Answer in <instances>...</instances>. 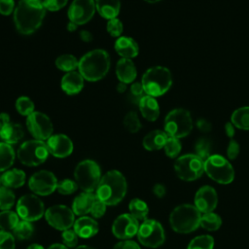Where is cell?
Segmentation results:
<instances>
[{
  "mask_svg": "<svg viewBox=\"0 0 249 249\" xmlns=\"http://www.w3.org/2000/svg\"><path fill=\"white\" fill-rule=\"evenodd\" d=\"M45 15L42 0H19L14 11L16 29L22 35H30L39 29Z\"/></svg>",
  "mask_w": 249,
  "mask_h": 249,
  "instance_id": "6da1fadb",
  "label": "cell"
},
{
  "mask_svg": "<svg viewBox=\"0 0 249 249\" xmlns=\"http://www.w3.org/2000/svg\"><path fill=\"white\" fill-rule=\"evenodd\" d=\"M126 190L124 176L118 170H110L101 177L95 195L106 205H116L124 199Z\"/></svg>",
  "mask_w": 249,
  "mask_h": 249,
  "instance_id": "7a4b0ae2",
  "label": "cell"
},
{
  "mask_svg": "<svg viewBox=\"0 0 249 249\" xmlns=\"http://www.w3.org/2000/svg\"><path fill=\"white\" fill-rule=\"evenodd\" d=\"M111 65L109 53L102 49L92 50L84 54L79 60L78 71L89 82H97L103 79Z\"/></svg>",
  "mask_w": 249,
  "mask_h": 249,
  "instance_id": "3957f363",
  "label": "cell"
},
{
  "mask_svg": "<svg viewBox=\"0 0 249 249\" xmlns=\"http://www.w3.org/2000/svg\"><path fill=\"white\" fill-rule=\"evenodd\" d=\"M144 92L158 97L164 94L172 85V76L166 67L154 66L145 71L141 80Z\"/></svg>",
  "mask_w": 249,
  "mask_h": 249,
  "instance_id": "277c9868",
  "label": "cell"
},
{
  "mask_svg": "<svg viewBox=\"0 0 249 249\" xmlns=\"http://www.w3.org/2000/svg\"><path fill=\"white\" fill-rule=\"evenodd\" d=\"M201 213L195 205L181 204L175 207L169 216V224L179 233H190L200 225Z\"/></svg>",
  "mask_w": 249,
  "mask_h": 249,
  "instance_id": "5b68a950",
  "label": "cell"
},
{
  "mask_svg": "<svg viewBox=\"0 0 249 249\" xmlns=\"http://www.w3.org/2000/svg\"><path fill=\"white\" fill-rule=\"evenodd\" d=\"M74 178L78 187L84 192L93 193L101 179L100 167L92 160H82L75 167Z\"/></svg>",
  "mask_w": 249,
  "mask_h": 249,
  "instance_id": "8992f818",
  "label": "cell"
},
{
  "mask_svg": "<svg viewBox=\"0 0 249 249\" xmlns=\"http://www.w3.org/2000/svg\"><path fill=\"white\" fill-rule=\"evenodd\" d=\"M193 120L189 111L177 108L170 111L164 119V131L168 136L183 138L191 133Z\"/></svg>",
  "mask_w": 249,
  "mask_h": 249,
  "instance_id": "52a82bcc",
  "label": "cell"
},
{
  "mask_svg": "<svg viewBox=\"0 0 249 249\" xmlns=\"http://www.w3.org/2000/svg\"><path fill=\"white\" fill-rule=\"evenodd\" d=\"M204 172L212 180L220 184H230L234 179L232 165L221 155H210L204 160Z\"/></svg>",
  "mask_w": 249,
  "mask_h": 249,
  "instance_id": "ba28073f",
  "label": "cell"
},
{
  "mask_svg": "<svg viewBox=\"0 0 249 249\" xmlns=\"http://www.w3.org/2000/svg\"><path fill=\"white\" fill-rule=\"evenodd\" d=\"M50 152L47 144L42 140H27L18 149L17 156L19 161L27 166H37L43 163Z\"/></svg>",
  "mask_w": 249,
  "mask_h": 249,
  "instance_id": "9c48e42d",
  "label": "cell"
},
{
  "mask_svg": "<svg viewBox=\"0 0 249 249\" xmlns=\"http://www.w3.org/2000/svg\"><path fill=\"white\" fill-rule=\"evenodd\" d=\"M174 169L181 180L194 181L204 172V160L196 154H187L175 160Z\"/></svg>",
  "mask_w": 249,
  "mask_h": 249,
  "instance_id": "30bf717a",
  "label": "cell"
},
{
  "mask_svg": "<svg viewBox=\"0 0 249 249\" xmlns=\"http://www.w3.org/2000/svg\"><path fill=\"white\" fill-rule=\"evenodd\" d=\"M137 237L142 245L157 248L164 242L165 234L160 223L153 219H146L139 226Z\"/></svg>",
  "mask_w": 249,
  "mask_h": 249,
  "instance_id": "8fae6325",
  "label": "cell"
},
{
  "mask_svg": "<svg viewBox=\"0 0 249 249\" xmlns=\"http://www.w3.org/2000/svg\"><path fill=\"white\" fill-rule=\"evenodd\" d=\"M17 213L22 220L33 222L43 217L45 214V206L37 196L27 194L18 200Z\"/></svg>",
  "mask_w": 249,
  "mask_h": 249,
  "instance_id": "7c38bea8",
  "label": "cell"
},
{
  "mask_svg": "<svg viewBox=\"0 0 249 249\" xmlns=\"http://www.w3.org/2000/svg\"><path fill=\"white\" fill-rule=\"evenodd\" d=\"M47 222L58 231L69 230L75 223L74 212L65 205H53L45 211Z\"/></svg>",
  "mask_w": 249,
  "mask_h": 249,
  "instance_id": "4fadbf2b",
  "label": "cell"
},
{
  "mask_svg": "<svg viewBox=\"0 0 249 249\" xmlns=\"http://www.w3.org/2000/svg\"><path fill=\"white\" fill-rule=\"evenodd\" d=\"M27 129L30 134L37 140H48L53 135V123L51 119L44 113L34 111L27 117Z\"/></svg>",
  "mask_w": 249,
  "mask_h": 249,
  "instance_id": "5bb4252c",
  "label": "cell"
},
{
  "mask_svg": "<svg viewBox=\"0 0 249 249\" xmlns=\"http://www.w3.org/2000/svg\"><path fill=\"white\" fill-rule=\"evenodd\" d=\"M28 186L35 195L49 196L56 190L57 180L53 172L39 170L29 178Z\"/></svg>",
  "mask_w": 249,
  "mask_h": 249,
  "instance_id": "9a60e30c",
  "label": "cell"
},
{
  "mask_svg": "<svg viewBox=\"0 0 249 249\" xmlns=\"http://www.w3.org/2000/svg\"><path fill=\"white\" fill-rule=\"evenodd\" d=\"M95 11L94 0H73L68 8L67 16L69 21L83 25L92 18Z\"/></svg>",
  "mask_w": 249,
  "mask_h": 249,
  "instance_id": "2e32d148",
  "label": "cell"
},
{
  "mask_svg": "<svg viewBox=\"0 0 249 249\" xmlns=\"http://www.w3.org/2000/svg\"><path fill=\"white\" fill-rule=\"evenodd\" d=\"M139 230L138 220L130 213L118 216L112 225L113 234L123 240L129 239L137 234Z\"/></svg>",
  "mask_w": 249,
  "mask_h": 249,
  "instance_id": "e0dca14e",
  "label": "cell"
},
{
  "mask_svg": "<svg viewBox=\"0 0 249 249\" xmlns=\"http://www.w3.org/2000/svg\"><path fill=\"white\" fill-rule=\"evenodd\" d=\"M218 204V195L211 186H203L197 190L195 196V206L200 213L212 212Z\"/></svg>",
  "mask_w": 249,
  "mask_h": 249,
  "instance_id": "ac0fdd59",
  "label": "cell"
},
{
  "mask_svg": "<svg viewBox=\"0 0 249 249\" xmlns=\"http://www.w3.org/2000/svg\"><path fill=\"white\" fill-rule=\"evenodd\" d=\"M49 152L55 158H66L73 152V142L65 134H53L46 142Z\"/></svg>",
  "mask_w": 249,
  "mask_h": 249,
  "instance_id": "d6986e66",
  "label": "cell"
},
{
  "mask_svg": "<svg viewBox=\"0 0 249 249\" xmlns=\"http://www.w3.org/2000/svg\"><path fill=\"white\" fill-rule=\"evenodd\" d=\"M84 81L85 79L79 71H72L63 75L60 81V87L66 94L74 95L83 89Z\"/></svg>",
  "mask_w": 249,
  "mask_h": 249,
  "instance_id": "ffe728a7",
  "label": "cell"
},
{
  "mask_svg": "<svg viewBox=\"0 0 249 249\" xmlns=\"http://www.w3.org/2000/svg\"><path fill=\"white\" fill-rule=\"evenodd\" d=\"M114 48L116 53L122 58L131 59L137 56L139 53V47L137 42L134 39L126 36L119 37L115 42Z\"/></svg>",
  "mask_w": 249,
  "mask_h": 249,
  "instance_id": "44dd1931",
  "label": "cell"
},
{
  "mask_svg": "<svg viewBox=\"0 0 249 249\" xmlns=\"http://www.w3.org/2000/svg\"><path fill=\"white\" fill-rule=\"evenodd\" d=\"M116 75L119 82L132 84L137 76V70L134 62L128 58H121L116 64Z\"/></svg>",
  "mask_w": 249,
  "mask_h": 249,
  "instance_id": "7402d4cb",
  "label": "cell"
},
{
  "mask_svg": "<svg viewBox=\"0 0 249 249\" xmlns=\"http://www.w3.org/2000/svg\"><path fill=\"white\" fill-rule=\"evenodd\" d=\"M24 131L19 124L8 121L0 126V138L8 144H16L22 139Z\"/></svg>",
  "mask_w": 249,
  "mask_h": 249,
  "instance_id": "603a6c76",
  "label": "cell"
},
{
  "mask_svg": "<svg viewBox=\"0 0 249 249\" xmlns=\"http://www.w3.org/2000/svg\"><path fill=\"white\" fill-rule=\"evenodd\" d=\"M73 227L75 232L82 238H89L95 235L98 231L97 222L93 218H89L88 216H81L78 218Z\"/></svg>",
  "mask_w": 249,
  "mask_h": 249,
  "instance_id": "cb8c5ba5",
  "label": "cell"
},
{
  "mask_svg": "<svg viewBox=\"0 0 249 249\" xmlns=\"http://www.w3.org/2000/svg\"><path fill=\"white\" fill-rule=\"evenodd\" d=\"M96 199V195L93 193H81L78 195L72 203V211L78 216H84L89 213L94 200Z\"/></svg>",
  "mask_w": 249,
  "mask_h": 249,
  "instance_id": "d4e9b609",
  "label": "cell"
},
{
  "mask_svg": "<svg viewBox=\"0 0 249 249\" xmlns=\"http://www.w3.org/2000/svg\"><path fill=\"white\" fill-rule=\"evenodd\" d=\"M138 107H139L141 115L147 121L155 122L159 118L160 106L155 97L147 95V94L144 95L140 99V101L138 103Z\"/></svg>",
  "mask_w": 249,
  "mask_h": 249,
  "instance_id": "484cf974",
  "label": "cell"
},
{
  "mask_svg": "<svg viewBox=\"0 0 249 249\" xmlns=\"http://www.w3.org/2000/svg\"><path fill=\"white\" fill-rule=\"evenodd\" d=\"M94 3L98 14L108 20L117 18L121 10L120 0H94Z\"/></svg>",
  "mask_w": 249,
  "mask_h": 249,
  "instance_id": "4316f807",
  "label": "cell"
},
{
  "mask_svg": "<svg viewBox=\"0 0 249 249\" xmlns=\"http://www.w3.org/2000/svg\"><path fill=\"white\" fill-rule=\"evenodd\" d=\"M168 135L165 131L156 129L152 130L143 138V147L148 151H157L164 147Z\"/></svg>",
  "mask_w": 249,
  "mask_h": 249,
  "instance_id": "83f0119b",
  "label": "cell"
},
{
  "mask_svg": "<svg viewBox=\"0 0 249 249\" xmlns=\"http://www.w3.org/2000/svg\"><path fill=\"white\" fill-rule=\"evenodd\" d=\"M0 181L7 188H19L25 183V173L18 168L8 169L0 176Z\"/></svg>",
  "mask_w": 249,
  "mask_h": 249,
  "instance_id": "f1b7e54d",
  "label": "cell"
},
{
  "mask_svg": "<svg viewBox=\"0 0 249 249\" xmlns=\"http://www.w3.org/2000/svg\"><path fill=\"white\" fill-rule=\"evenodd\" d=\"M15 151L11 144L0 142V171L8 170L15 160Z\"/></svg>",
  "mask_w": 249,
  "mask_h": 249,
  "instance_id": "f546056e",
  "label": "cell"
},
{
  "mask_svg": "<svg viewBox=\"0 0 249 249\" xmlns=\"http://www.w3.org/2000/svg\"><path fill=\"white\" fill-rule=\"evenodd\" d=\"M231 123L239 129L249 130V106H244L233 111Z\"/></svg>",
  "mask_w": 249,
  "mask_h": 249,
  "instance_id": "4dcf8cb0",
  "label": "cell"
},
{
  "mask_svg": "<svg viewBox=\"0 0 249 249\" xmlns=\"http://www.w3.org/2000/svg\"><path fill=\"white\" fill-rule=\"evenodd\" d=\"M55 66L57 69L66 73L76 71L79 66V60L73 54L65 53L56 57Z\"/></svg>",
  "mask_w": 249,
  "mask_h": 249,
  "instance_id": "1f68e13d",
  "label": "cell"
},
{
  "mask_svg": "<svg viewBox=\"0 0 249 249\" xmlns=\"http://www.w3.org/2000/svg\"><path fill=\"white\" fill-rule=\"evenodd\" d=\"M128 209L130 214L137 220L145 221L149 213V207L147 203L140 198H133L130 200Z\"/></svg>",
  "mask_w": 249,
  "mask_h": 249,
  "instance_id": "d6a6232c",
  "label": "cell"
},
{
  "mask_svg": "<svg viewBox=\"0 0 249 249\" xmlns=\"http://www.w3.org/2000/svg\"><path fill=\"white\" fill-rule=\"evenodd\" d=\"M18 215L11 210H2L0 212V230L2 231H14L18 224Z\"/></svg>",
  "mask_w": 249,
  "mask_h": 249,
  "instance_id": "836d02e7",
  "label": "cell"
},
{
  "mask_svg": "<svg viewBox=\"0 0 249 249\" xmlns=\"http://www.w3.org/2000/svg\"><path fill=\"white\" fill-rule=\"evenodd\" d=\"M222 225V219L221 217L214 213V212H208L204 213L200 218V225L204 230L209 231H217Z\"/></svg>",
  "mask_w": 249,
  "mask_h": 249,
  "instance_id": "e575fe53",
  "label": "cell"
},
{
  "mask_svg": "<svg viewBox=\"0 0 249 249\" xmlns=\"http://www.w3.org/2000/svg\"><path fill=\"white\" fill-rule=\"evenodd\" d=\"M213 247L214 238L211 235L203 234L193 238L187 249H213Z\"/></svg>",
  "mask_w": 249,
  "mask_h": 249,
  "instance_id": "d590c367",
  "label": "cell"
},
{
  "mask_svg": "<svg viewBox=\"0 0 249 249\" xmlns=\"http://www.w3.org/2000/svg\"><path fill=\"white\" fill-rule=\"evenodd\" d=\"M16 196L12 189L5 186L0 187V209L10 210L14 205Z\"/></svg>",
  "mask_w": 249,
  "mask_h": 249,
  "instance_id": "8d00e7d4",
  "label": "cell"
},
{
  "mask_svg": "<svg viewBox=\"0 0 249 249\" xmlns=\"http://www.w3.org/2000/svg\"><path fill=\"white\" fill-rule=\"evenodd\" d=\"M16 109L21 116L28 117L34 112V103L28 96H19L16 100Z\"/></svg>",
  "mask_w": 249,
  "mask_h": 249,
  "instance_id": "74e56055",
  "label": "cell"
},
{
  "mask_svg": "<svg viewBox=\"0 0 249 249\" xmlns=\"http://www.w3.org/2000/svg\"><path fill=\"white\" fill-rule=\"evenodd\" d=\"M34 231V228L31 222L28 221H19L17 227L14 229V235L21 240L28 239Z\"/></svg>",
  "mask_w": 249,
  "mask_h": 249,
  "instance_id": "f35d334b",
  "label": "cell"
},
{
  "mask_svg": "<svg viewBox=\"0 0 249 249\" xmlns=\"http://www.w3.org/2000/svg\"><path fill=\"white\" fill-rule=\"evenodd\" d=\"M124 128L131 133H135L140 130L142 125L136 112L130 111L124 116Z\"/></svg>",
  "mask_w": 249,
  "mask_h": 249,
  "instance_id": "ab89813d",
  "label": "cell"
},
{
  "mask_svg": "<svg viewBox=\"0 0 249 249\" xmlns=\"http://www.w3.org/2000/svg\"><path fill=\"white\" fill-rule=\"evenodd\" d=\"M163 148H164V152H165L166 156L171 158V159H174L180 154L181 149H182V145H181V142L179 141L178 138L168 136Z\"/></svg>",
  "mask_w": 249,
  "mask_h": 249,
  "instance_id": "60d3db41",
  "label": "cell"
},
{
  "mask_svg": "<svg viewBox=\"0 0 249 249\" xmlns=\"http://www.w3.org/2000/svg\"><path fill=\"white\" fill-rule=\"evenodd\" d=\"M78 188L79 187H78L76 181L72 180V179H68V178L57 182V186H56L57 192L64 196L73 194L74 192L77 191Z\"/></svg>",
  "mask_w": 249,
  "mask_h": 249,
  "instance_id": "b9f144b4",
  "label": "cell"
},
{
  "mask_svg": "<svg viewBox=\"0 0 249 249\" xmlns=\"http://www.w3.org/2000/svg\"><path fill=\"white\" fill-rule=\"evenodd\" d=\"M143 96H144V89L142 87V84L139 82H133L129 88V93L127 94L128 100L131 103L138 105L140 99Z\"/></svg>",
  "mask_w": 249,
  "mask_h": 249,
  "instance_id": "7bdbcfd3",
  "label": "cell"
},
{
  "mask_svg": "<svg viewBox=\"0 0 249 249\" xmlns=\"http://www.w3.org/2000/svg\"><path fill=\"white\" fill-rule=\"evenodd\" d=\"M196 156H198L201 160H205L208 157H210V151H211V143L205 139L201 138L199 139L195 146Z\"/></svg>",
  "mask_w": 249,
  "mask_h": 249,
  "instance_id": "ee69618b",
  "label": "cell"
},
{
  "mask_svg": "<svg viewBox=\"0 0 249 249\" xmlns=\"http://www.w3.org/2000/svg\"><path fill=\"white\" fill-rule=\"evenodd\" d=\"M106 29L112 37H118L119 38V37H121V35L123 33L124 25H123V22L118 18H115L109 19L107 21Z\"/></svg>",
  "mask_w": 249,
  "mask_h": 249,
  "instance_id": "f6af8a7d",
  "label": "cell"
},
{
  "mask_svg": "<svg viewBox=\"0 0 249 249\" xmlns=\"http://www.w3.org/2000/svg\"><path fill=\"white\" fill-rule=\"evenodd\" d=\"M15 235L8 231L0 230V249H15Z\"/></svg>",
  "mask_w": 249,
  "mask_h": 249,
  "instance_id": "bcb514c9",
  "label": "cell"
},
{
  "mask_svg": "<svg viewBox=\"0 0 249 249\" xmlns=\"http://www.w3.org/2000/svg\"><path fill=\"white\" fill-rule=\"evenodd\" d=\"M78 234L75 232L74 230H66L62 231L61 238L63 241V244L68 248H74L76 247L78 243Z\"/></svg>",
  "mask_w": 249,
  "mask_h": 249,
  "instance_id": "7dc6e473",
  "label": "cell"
},
{
  "mask_svg": "<svg viewBox=\"0 0 249 249\" xmlns=\"http://www.w3.org/2000/svg\"><path fill=\"white\" fill-rule=\"evenodd\" d=\"M68 0H43V5L46 11L56 12L64 8Z\"/></svg>",
  "mask_w": 249,
  "mask_h": 249,
  "instance_id": "c3c4849f",
  "label": "cell"
},
{
  "mask_svg": "<svg viewBox=\"0 0 249 249\" xmlns=\"http://www.w3.org/2000/svg\"><path fill=\"white\" fill-rule=\"evenodd\" d=\"M106 204L100 200L97 196H96V199L94 200L93 204H92V207H91V210H90V214L93 218H101L105 212H106Z\"/></svg>",
  "mask_w": 249,
  "mask_h": 249,
  "instance_id": "681fc988",
  "label": "cell"
},
{
  "mask_svg": "<svg viewBox=\"0 0 249 249\" xmlns=\"http://www.w3.org/2000/svg\"><path fill=\"white\" fill-rule=\"evenodd\" d=\"M14 0H0V14L3 16H9L15 11Z\"/></svg>",
  "mask_w": 249,
  "mask_h": 249,
  "instance_id": "f907efd6",
  "label": "cell"
},
{
  "mask_svg": "<svg viewBox=\"0 0 249 249\" xmlns=\"http://www.w3.org/2000/svg\"><path fill=\"white\" fill-rule=\"evenodd\" d=\"M239 144L237 143V141H235L234 139H231L228 148H227V156L230 160H234L237 158L238 154H239Z\"/></svg>",
  "mask_w": 249,
  "mask_h": 249,
  "instance_id": "816d5d0a",
  "label": "cell"
},
{
  "mask_svg": "<svg viewBox=\"0 0 249 249\" xmlns=\"http://www.w3.org/2000/svg\"><path fill=\"white\" fill-rule=\"evenodd\" d=\"M113 249H140V247L135 241L130 240V239H125V240L118 242L113 247Z\"/></svg>",
  "mask_w": 249,
  "mask_h": 249,
  "instance_id": "f5cc1de1",
  "label": "cell"
},
{
  "mask_svg": "<svg viewBox=\"0 0 249 249\" xmlns=\"http://www.w3.org/2000/svg\"><path fill=\"white\" fill-rule=\"evenodd\" d=\"M165 187L161 184H156L154 187H153V193L154 195L157 196V197H163L164 195H165Z\"/></svg>",
  "mask_w": 249,
  "mask_h": 249,
  "instance_id": "db71d44e",
  "label": "cell"
},
{
  "mask_svg": "<svg viewBox=\"0 0 249 249\" xmlns=\"http://www.w3.org/2000/svg\"><path fill=\"white\" fill-rule=\"evenodd\" d=\"M80 38H81L82 41H84L86 43H89V42H90L92 40V35L88 30H82L80 32Z\"/></svg>",
  "mask_w": 249,
  "mask_h": 249,
  "instance_id": "11a10c76",
  "label": "cell"
},
{
  "mask_svg": "<svg viewBox=\"0 0 249 249\" xmlns=\"http://www.w3.org/2000/svg\"><path fill=\"white\" fill-rule=\"evenodd\" d=\"M225 131L230 138H232L234 135V125L231 123H227L225 125Z\"/></svg>",
  "mask_w": 249,
  "mask_h": 249,
  "instance_id": "9f6ffc18",
  "label": "cell"
},
{
  "mask_svg": "<svg viewBox=\"0 0 249 249\" xmlns=\"http://www.w3.org/2000/svg\"><path fill=\"white\" fill-rule=\"evenodd\" d=\"M197 126L200 130H203V131H208L211 127V125L205 120H199L197 123Z\"/></svg>",
  "mask_w": 249,
  "mask_h": 249,
  "instance_id": "6f0895ef",
  "label": "cell"
},
{
  "mask_svg": "<svg viewBox=\"0 0 249 249\" xmlns=\"http://www.w3.org/2000/svg\"><path fill=\"white\" fill-rule=\"evenodd\" d=\"M48 249H68V247H66L64 244L54 243V244H52Z\"/></svg>",
  "mask_w": 249,
  "mask_h": 249,
  "instance_id": "680465c9",
  "label": "cell"
},
{
  "mask_svg": "<svg viewBox=\"0 0 249 249\" xmlns=\"http://www.w3.org/2000/svg\"><path fill=\"white\" fill-rule=\"evenodd\" d=\"M126 89V84L123 83V82H119L118 86H117V91L118 92H124Z\"/></svg>",
  "mask_w": 249,
  "mask_h": 249,
  "instance_id": "91938a15",
  "label": "cell"
},
{
  "mask_svg": "<svg viewBox=\"0 0 249 249\" xmlns=\"http://www.w3.org/2000/svg\"><path fill=\"white\" fill-rule=\"evenodd\" d=\"M77 27H78V25L77 24H75L74 22H72V21H69L68 22V24H67V30L68 31H70V32H73V31H75L76 29H77Z\"/></svg>",
  "mask_w": 249,
  "mask_h": 249,
  "instance_id": "94428289",
  "label": "cell"
},
{
  "mask_svg": "<svg viewBox=\"0 0 249 249\" xmlns=\"http://www.w3.org/2000/svg\"><path fill=\"white\" fill-rule=\"evenodd\" d=\"M27 249H44V247L43 246H41L40 244H31V245H29L28 247H27Z\"/></svg>",
  "mask_w": 249,
  "mask_h": 249,
  "instance_id": "6125c7cd",
  "label": "cell"
},
{
  "mask_svg": "<svg viewBox=\"0 0 249 249\" xmlns=\"http://www.w3.org/2000/svg\"><path fill=\"white\" fill-rule=\"evenodd\" d=\"M75 249H92V248L89 246H87V245H80V246L76 247Z\"/></svg>",
  "mask_w": 249,
  "mask_h": 249,
  "instance_id": "be15d7a7",
  "label": "cell"
},
{
  "mask_svg": "<svg viewBox=\"0 0 249 249\" xmlns=\"http://www.w3.org/2000/svg\"><path fill=\"white\" fill-rule=\"evenodd\" d=\"M144 1H146L148 3H157V2H159L160 0H144Z\"/></svg>",
  "mask_w": 249,
  "mask_h": 249,
  "instance_id": "e7e4bbea",
  "label": "cell"
},
{
  "mask_svg": "<svg viewBox=\"0 0 249 249\" xmlns=\"http://www.w3.org/2000/svg\"><path fill=\"white\" fill-rule=\"evenodd\" d=\"M0 183H1V181H0Z\"/></svg>",
  "mask_w": 249,
  "mask_h": 249,
  "instance_id": "03108f58",
  "label": "cell"
}]
</instances>
